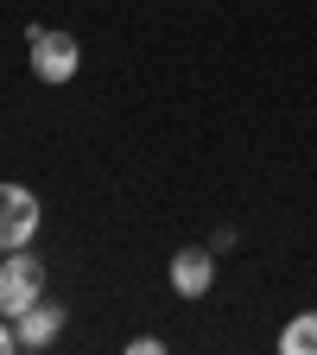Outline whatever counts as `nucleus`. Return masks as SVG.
Wrapping results in <instances>:
<instances>
[{"instance_id":"f257e3e1","label":"nucleus","mask_w":317,"mask_h":355,"mask_svg":"<svg viewBox=\"0 0 317 355\" xmlns=\"http://www.w3.org/2000/svg\"><path fill=\"white\" fill-rule=\"evenodd\" d=\"M26 64H32V76L38 83H76V70H83V44H76V32H58V26H26Z\"/></svg>"},{"instance_id":"f03ea898","label":"nucleus","mask_w":317,"mask_h":355,"mask_svg":"<svg viewBox=\"0 0 317 355\" xmlns=\"http://www.w3.org/2000/svg\"><path fill=\"white\" fill-rule=\"evenodd\" d=\"M44 260L32 248H13L7 260H0V318H19V311H32L44 298Z\"/></svg>"},{"instance_id":"0eeeda50","label":"nucleus","mask_w":317,"mask_h":355,"mask_svg":"<svg viewBox=\"0 0 317 355\" xmlns=\"http://www.w3.org/2000/svg\"><path fill=\"white\" fill-rule=\"evenodd\" d=\"M19 349V330H13V318H0V355H13Z\"/></svg>"},{"instance_id":"7ed1b4c3","label":"nucleus","mask_w":317,"mask_h":355,"mask_svg":"<svg viewBox=\"0 0 317 355\" xmlns=\"http://www.w3.org/2000/svg\"><path fill=\"white\" fill-rule=\"evenodd\" d=\"M38 222H44V209H38V197H32L26 184H0V254L32 248Z\"/></svg>"},{"instance_id":"423d86ee","label":"nucleus","mask_w":317,"mask_h":355,"mask_svg":"<svg viewBox=\"0 0 317 355\" xmlns=\"http://www.w3.org/2000/svg\"><path fill=\"white\" fill-rule=\"evenodd\" d=\"M280 355H317V311H292V318H286Z\"/></svg>"},{"instance_id":"39448f33","label":"nucleus","mask_w":317,"mask_h":355,"mask_svg":"<svg viewBox=\"0 0 317 355\" xmlns=\"http://www.w3.org/2000/svg\"><path fill=\"white\" fill-rule=\"evenodd\" d=\"M13 330H19V349H51V343L64 336V304L38 298L32 311H19V318H13Z\"/></svg>"},{"instance_id":"20e7f679","label":"nucleus","mask_w":317,"mask_h":355,"mask_svg":"<svg viewBox=\"0 0 317 355\" xmlns=\"http://www.w3.org/2000/svg\"><path fill=\"white\" fill-rule=\"evenodd\" d=\"M165 279H171L178 298H209L216 292V248H178Z\"/></svg>"}]
</instances>
